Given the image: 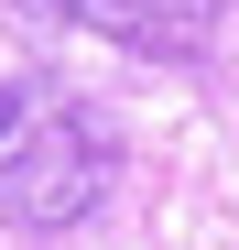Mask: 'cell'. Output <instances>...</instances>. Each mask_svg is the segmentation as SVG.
<instances>
[{"label":"cell","mask_w":239,"mask_h":250,"mask_svg":"<svg viewBox=\"0 0 239 250\" xmlns=\"http://www.w3.org/2000/svg\"><path fill=\"white\" fill-rule=\"evenodd\" d=\"M109 196V131L98 120H44L0 152V218L11 229H76Z\"/></svg>","instance_id":"6da1fadb"},{"label":"cell","mask_w":239,"mask_h":250,"mask_svg":"<svg viewBox=\"0 0 239 250\" xmlns=\"http://www.w3.org/2000/svg\"><path fill=\"white\" fill-rule=\"evenodd\" d=\"M33 11H65V22L109 33V44H131V55H196L218 33V0H33Z\"/></svg>","instance_id":"7a4b0ae2"},{"label":"cell","mask_w":239,"mask_h":250,"mask_svg":"<svg viewBox=\"0 0 239 250\" xmlns=\"http://www.w3.org/2000/svg\"><path fill=\"white\" fill-rule=\"evenodd\" d=\"M22 109H33L22 87H0V152H11V142H22Z\"/></svg>","instance_id":"3957f363"}]
</instances>
